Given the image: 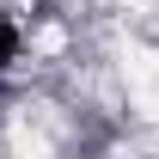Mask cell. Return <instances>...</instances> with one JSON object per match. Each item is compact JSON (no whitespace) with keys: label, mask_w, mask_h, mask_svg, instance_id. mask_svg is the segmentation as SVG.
<instances>
[{"label":"cell","mask_w":159,"mask_h":159,"mask_svg":"<svg viewBox=\"0 0 159 159\" xmlns=\"http://www.w3.org/2000/svg\"><path fill=\"white\" fill-rule=\"evenodd\" d=\"M12 61H19V31H12V25H0V80L12 74Z\"/></svg>","instance_id":"obj_1"}]
</instances>
